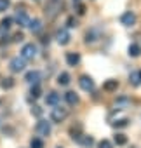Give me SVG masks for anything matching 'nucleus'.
I'll use <instances>...</instances> for the list:
<instances>
[{
	"label": "nucleus",
	"instance_id": "obj_30",
	"mask_svg": "<svg viewBox=\"0 0 141 148\" xmlns=\"http://www.w3.org/2000/svg\"><path fill=\"white\" fill-rule=\"evenodd\" d=\"M23 38H25V37H23V33H16V35H14V38H12V40H14V42H21V40H23Z\"/></svg>",
	"mask_w": 141,
	"mask_h": 148
},
{
	"label": "nucleus",
	"instance_id": "obj_21",
	"mask_svg": "<svg viewBox=\"0 0 141 148\" xmlns=\"http://www.w3.org/2000/svg\"><path fill=\"white\" fill-rule=\"evenodd\" d=\"M11 23H12V19H11V18H5V19H2V21H0V32H5V30H9V28H11Z\"/></svg>",
	"mask_w": 141,
	"mask_h": 148
},
{
	"label": "nucleus",
	"instance_id": "obj_19",
	"mask_svg": "<svg viewBox=\"0 0 141 148\" xmlns=\"http://www.w3.org/2000/svg\"><path fill=\"white\" fill-rule=\"evenodd\" d=\"M129 82H131L132 86H139V84H141L139 71H132V73H131V77H129Z\"/></svg>",
	"mask_w": 141,
	"mask_h": 148
},
{
	"label": "nucleus",
	"instance_id": "obj_23",
	"mask_svg": "<svg viewBox=\"0 0 141 148\" xmlns=\"http://www.w3.org/2000/svg\"><path fill=\"white\" fill-rule=\"evenodd\" d=\"M30 94H31L33 98H40V94H42V91H40V86H38V84H33V87H31Z\"/></svg>",
	"mask_w": 141,
	"mask_h": 148
},
{
	"label": "nucleus",
	"instance_id": "obj_16",
	"mask_svg": "<svg viewBox=\"0 0 141 148\" xmlns=\"http://www.w3.org/2000/svg\"><path fill=\"white\" fill-rule=\"evenodd\" d=\"M117 87H118V80H113V79H110V80H106V82L103 84V89L108 91V92L117 91Z\"/></svg>",
	"mask_w": 141,
	"mask_h": 148
},
{
	"label": "nucleus",
	"instance_id": "obj_12",
	"mask_svg": "<svg viewBox=\"0 0 141 148\" xmlns=\"http://www.w3.org/2000/svg\"><path fill=\"white\" fill-rule=\"evenodd\" d=\"M75 141H77V143H80V145H82V146H86V148H91V146L94 145V139H92L91 136H86V134H80Z\"/></svg>",
	"mask_w": 141,
	"mask_h": 148
},
{
	"label": "nucleus",
	"instance_id": "obj_1",
	"mask_svg": "<svg viewBox=\"0 0 141 148\" xmlns=\"http://www.w3.org/2000/svg\"><path fill=\"white\" fill-rule=\"evenodd\" d=\"M61 5H63V0H49L47 5H45V16L49 19L56 18L61 11Z\"/></svg>",
	"mask_w": 141,
	"mask_h": 148
},
{
	"label": "nucleus",
	"instance_id": "obj_24",
	"mask_svg": "<svg viewBox=\"0 0 141 148\" xmlns=\"http://www.w3.org/2000/svg\"><path fill=\"white\" fill-rule=\"evenodd\" d=\"M30 146H31V148H44V141H42L40 138H33L31 143H30Z\"/></svg>",
	"mask_w": 141,
	"mask_h": 148
},
{
	"label": "nucleus",
	"instance_id": "obj_7",
	"mask_svg": "<svg viewBox=\"0 0 141 148\" xmlns=\"http://www.w3.org/2000/svg\"><path fill=\"white\" fill-rule=\"evenodd\" d=\"M79 86H80L84 91H87V92H91V91L94 89V82H92V79L87 77V75H82V77L79 79Z\"/></svg>",
	"mask_w": 141,
	"mask_h": 148
},
{
	"label": "nucleus",
	"instance_id": "obj_29",
	"mask_svg": "<svg viewBox=\"0 0 141 148\" xmlns=\"http://www.w3.org/2000/svg\"><path fill=\"white\" fill-rule=\"evenodd\" d=\"M31 113H33L35 117H42V108L35 105V106H31Z\"/></svg>",
	"mask_w": 141,
	"mask_h": 148
},
{
	"label": "nucleus",
	"instance_id": "obj_32",
	"mask_svg": "<svg viewBox=\"0 0 141 148\" xmlns=\"http://www.w3.org/2000/svg\"><path fill=\"white\" fill-rule=\"evenodd\" d=\"M73 2H79V0H73Z\"/></svg>",
	"mask_w": 141,
	"mask_h": 148
},
{
	"label": "nucleus",
	"instance_id": "obj_13",
	"mask_svg": "<svg viewBox=\"0 0 141 148\" xmlns=\"http://www.w3.org/2000/svg\"><path fill=\"white\" fill-rule=\"evenodd\" d=\"M59 99H61V98H59V94H57V92H54V91H51V92L45 96V103H47V105H51V106H56V105L59 103Z\"/></svg>",
	"mask_w": 141,
	"mask_h": 148
},
{
	"label": "nucleus",
	"instance_id": "obj_33",
	"mask_svg": "<svg viewBox=\"0 0 141 148\" xmlns=\"http://www.w3.org/2000/svg\"><path fill=\"white\" fill-rule=\"evenodd\" d=\"M139 77H141V71H139Z\"/></svg>",
	"mask_w": 141,
	"mask_h": 148
},
{
	"label": "nucleus",
	"instance_id": "obj_8",
	"mask_svg": "<svg viewBox=\"0 0 141 148\" xmlns=\"http://www.w3.org/2000/svg\"><path fill=\"white\" fill-rule=\"evenodd\" d=\"M37 132L40 136H49L51 134V124L47 120H38L37 122Z\"/></svg>",
	"mask_w": 141,
	"mask_h": 148
},
{
	"label": "nucleus",
	"instance_id": "obj_5",
	"mask_svg": "<svg viewBox=\"0 0 141 148\" xmlns=\"http://www.w3.org/2000/svg\"><path fill=\"white\" fill-rule=\"evenodd\" d=\"M120 23L124 25V26H132L134 23H136V14L134 12H131V11H127V12H124L122 16H120Z\"/></svg>",
	"mask_w": 141,
	"mask_h": 148
},
{
	"label": "nucleus",
	"instance_id": "obj_17",
	"mask_svg": "<svg viewBox=\"0 0 141 148\" xmlns=\"http://www.w3.org/2000/svg\"><path fill=\"white\" fill-rule=\"evenodd\" d=\"M139 54H141V47H139L138 44H131V45H129V56L138 58Z\"/></svg>",
	"mask_w": 141,
	"mask_h": 148
},
{
	"label": "nucleus",
	"instance_id": "obj_28",
	"mask_svg": "<svg viewBox=\"0 0 141 148\" xmlns=\"http://www.w3.org/2000/svg\"><path fill=\"white\" fill-rule=\"evenodd\" d=\"M98 148H113V145H112V143H110L108 139H103V141H99Z\"/></svg>",
	"mask_w": 141,
	"mask_h": 148
},
{
	"label": "nucleus",
	"instance_id": "obj_25",
	"mask_svg": "<svg viewBox=\"0 0 141 148\" xmlns=\"http://www.w3.org/2000/svg\"><path fill=\"white\" fill-rule=\"evenodd\" d=\"M127 124H129V120H127V119H120V120L112 122V125H113V127H125Z\"/></svg>",
	"mask_w": 141,
	"mask_h": 148
},
{
	"label": "nucleus",
	"instance_id": "obj_10",
	"mask_svg": "<svg viewBox=\"0 0 141 148\" xmlns=\"http://www.w3.org/2000/svg\"><path fill=\"white\" fill-rule=\"evenodd\" d=\"M66 63L70 66H77L80 63V54L79 52H68L66 54Z\"/></svg>",
	"mask_w": 141,
	"mask_h": 148
},
{
	"label": "nucleus",
	"instance_id": "obj_22",
	"mask_svg": "<svg viewBox=\"0 0 141 148\" xmlns=\"http://www.w3.org/2000/svg\"><path fill=\"white\" fill-rule=\"evenodd\" d=\"M115 143H117L118 146H124V145L127 143V138H125V134H122V132L115 134Z\"/></svg>",
	"mask_w": 141,
	"mask_h": 148
},
{
	"label": "nucleus",
	"instance_id": "obj_31",
	"mask_svg": "<svg viewBox=\"0 0 141 148\" xmlns=\"http://www.w3.org/2000/svg\"><path fill=\"white\" fill-rule=\"evenodd\" d=\"M77 12H79V14H84V12H86V7H84L82 4H79V7H77Z\"/></svg>",
	"mask_w": 141,
	"mask_h": 148
},
{
	"label": "nucleus",
	"instance_id": "obj_20",
	"mask_svg": "<svg viewBox=\"0 0 141 148\" xmlns=\"http://www.w3.org/2000/svg\"><path fill=\"white\" fill-rule=\"evenodd\" d=\"M0 86H2V89H12V87H14V80H12L11 77H5V79H2Z\"/></svg>",
	"mask_w": 141,
	"mask_h": 148
},
{
	"label": "nucleus",
	"instance_id": "obj_27",
	"mask_svg": "<svg viewBox=\"0 0 141 148\" xmlns=\"http://www.w3.org/2000/svg\"><path fill=\"white\" fill-rule=\"evenodd\" d=\"M11 5V0H0V12L2 11H7Z\"/></svg>",
	"mask_w": 141,
	"mask_h": 148
},
{
	"label": "nucleus",
	"instance_id": "obj_6",
	"mask_svg": "<svg viewBox=\"0 0 141 148\" xmlns=\"http://www.w3.org/2000/svg\"><path fill=\"white\" fill-rule=\"evenodd\" d=\"M11 71H14V73H19V71H23L25 70V59L23 58H14V59H11Z\"/></svg>",
	"mask_w": 141,
	"mask_h": 148
},
{
	"label": "nucleus",
	"instance_id": "obj_15",
	"mask_svg": "<svg viewBox=\"0 0 141 148\" xmlns=\"http://www.w3.org/2000/svg\"><path fill=\"white\" fill-rule=\"evenodd\" d=\"M64 99H66L68 105H72V106L79 103V96H77V92H73V91H68V92L64 94Z\"/></svg>",
	"mask_w": 141,
	"mask_h": 148
},
{
	"label": "nucleus",
	"instance_id": "obj_9",
	"mask_svg": "<svg viewBox=\"0 0 141 148\" xmlns=\"http://www.w3.org/2000/svg\"><path fill=\"white\" fill-rule=\"evenodd\" d=\"M14 19H16V23H18L19 26H28V21H30L28 14H26L25 11H18L16 16H14Z\"/></svg>",
	"mask_w": 141,
	"mask_h": 148
},
{
	"label": "nucleus",
	"instance_id": "obj_3",
	"mask_svg": "<svg viewBox=\"0 0 141 148\" xmlns=\"http://www.w3.org/2000/svg\"><path fill=\"white\" fill-rule=\"evenodd\" d=\"M66 115H68L66 108H61L56 105V108H52V112H51V120L52 122H63L66 119Z\"/></svg>",
	"mask_w": 141,
	"mask_h": 148
},
{
	"label": "nucleus",
	"instance_id": "obj_14",
	"mask_svg": "<svg viewBox=\"0 0 141 148\" xmlns=\"http://www.w3.org/2000/svg\"><path fill=\"white\" fill-rule=\"evenodd\" d=\"M28 28H30L31 33H38L42 30V21L40 19H30L28 21Z\"/></svg>",
	"mask_w": 141,
	"mask_h": 148
},
{
	"label": "nucleus",
	"instance_id": "obj_18",
	"mask_svg": "<svg viewBox=\"0 0 141 148\" xmlns=\"http://www.w3.org/2000/svg\"><path fill=\"white\" fill-rule=\"evenodd\" d=\"M57 84H59V86H63V87L70 84V75H68V73H64V71H63V73H59V77H57Z\"/></svg>",
	"mask_w": 141,
	"mask_h": 148
},
{
	"label": "nucleus",
	"instance_id": "obj_11",
	"mask_svg": "<svg viewBox=\"0 0 141 148\" xmlns=\"http://www.w3.org/2000/svg\"><path fill=\"white\" fill-rule=\"evenodd\" d=\"M25 80H26L28 84H31V86H33V84H38V80H40V73L35 71V70H33V71H28L26 75H25Z\"/></svg>",
	"mask_w": 141,
	"mask_h": 148
},
{
	"label": "nucleus",
	"instance_id": "obj_4",
	"mask_svg": "<svg viewBox=\"0 0 141 148\" xmlns=\"http://www.w3.org/2000/svg\"><path fill=\"white\" fill-rule=\"evenodd\" d=\"M70 38H72V37H70V32H68L66 28H59V30L56 32V40H57L61 45H66V44L70 42Z\"/></svg>",
	"mask_w": 141,
	"mask_h": 148
},
{
	"label": "nucleus",
	"instance_id": "obj_2",
	"mask_svg": "<svg viewBox=\"0 0 141 148\" xmlns=\"http://www.w3.org/2000/svg\"><path fill=\"white\" fill-rule=\"evenodd\" d=\"M37 56V45L35 44H25L21 49V58L23 59H33Z\"/></svg>",
	"mask_w": 141,
	"mask_h": 148
},
{
	"label": "nucleus",
	"instance_id": "obj_26",
	"mask_svg": "<svg viewBox=\"0 0 141 148\" xmlns=\"http://www.w3.org/2000/svg\"><path fill=\"white\" fill-rule=\"evenodd\" d=\"M77 25H79V23H77V19H75L73 16H70V18L66 19V26H68V28H75Z\"/></svg>",
	"mask_w": 141,
	"mask_h": 148
}]
</instances>
